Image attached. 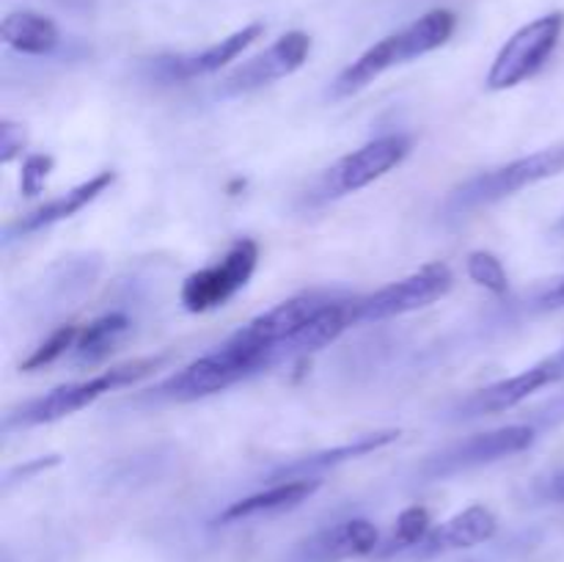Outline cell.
<instances>
[{
  "label": "cell",
  "mask_w": 564,
  "mask_h": 562,
  "mask_svg": "<svg viewBox=\"0 0 564 562\" xmlns=\"http://www.w3.org/2000/svg\"><path fill=\"white\" fill-rule=\"evenodd\" d=\"M455 28L457 17L452 14L449 9L427 11V14L413 20L411 25H405L402 31L389 33V36L380 39L378 44L364 50L350 66H345V69L339 72V77H336L334 86H330V94H334V97H350V94L361 91L369 83L378 80L383 72L444 47L452 39V33H455Z\"/></svg>",
  "instance_id": "6da1fadb"
},
{
  "label": "cell",
  "mask_w": 564,
  "mask_h": 562,
  "mask_svg": "<svg viewBox=\"0 0 564 562\" xmlns=\"http://www.w3.org/2000/svg\"><path fill=\"white\" fill-rule=\"evenodd\" d=\"M264 367H273V356L264 347L251 345V342L231 334L218 350L196 358L187 367H182L180 372L160 380L152 389V397L169 402L204 400V397L218 395V391L229 389L237 380L248 378V375L259 372Z\"/></svg>",
  "instance_id": "7a4b0ae2"
},
{
  "label": "cell",
  "mask_w": 564,
  "mask_h": 562,
  "mask_svg": "<svg viewBox=\"0 0 564 562\" xmlns=\"http://www.w3.org/2000/svg\"><path fill=\"white\" fill-rule=\"evenodd\" d=\"M163 356L154 358H135V361L116 364V367L105 369V372L94 375V378L75 380V383H64L58 389L47 391V395L36 397V400L22 402L17 411H11L6 417V430L14 428H39V424H53L61 419L72 417V413L83 411L91 402H97L99 397H105L108 391L121 389V386H130L135 380L147 378L149 372L163 364Z\"/></svg>",
  "instance_id": "3957f363"
},
{
  "label": "cell",
  "mask_w": 564,
  "mask_h": 562,
  "mask_svg": "<svg viewBox=\"0 0 564 562\" xmlns=\"http://www.w3.org/2000/svg\"><path fill=\"white\" fill-rule=\"evenodd\" d=\"M564 174V143L556 147L540 149V152L518 158L512 163L499 165L494 171H482V174L471 176L463 182L460 187L449 193L446 198V209L449 213H471V209L490 207L496 202L516 196V193L527 191V187L540 185L545 180Z\"/></svg>",
  "instance_id": "277c9868"
},
{
  "label": "cell",
  "mask_w": 564,
  "mask_h": 562,
  "mask_svg": "<svg viewBox=\"0 0 564 562\" xmlns=\"http://www.w3.org/2000/svg\"><path fill=\"white\" fill-rule=\"evenodd\" d=\"M562 31L564 11H551V14L538 17L529 25L518 28L494 58L485 86L490 91H507V88L521 86L529 77L538 75L560 44Z\"/></svg>",
  "instance_id": "5b68a950"
},
{
  "label": "cell",
  "mask_w": 564,
  "mask_h": 562,
  "mask_svg": "<svg viewBox=\"0 0 564 562\" xmlns=\"http://www.w3.org/2000/svg\"><path fill=\"white\" fill-rule=\"evenodd\" d=\"M452 284H455V279H452L449 264L430 262L419 268L416 273L391 281V284L352 301V320H356V325L380 323V320L419 312V309H427L435 301H441L452 290Z\"/></svg>",
  "instance_id": "8992f818"
},
{
  "label": "cell",
  "mask_w": 564,
  "mask_h": 562,
  "mask_svg": "<svg viewBox=\"0 0 564 562\" xmlns=\"http://www.w3.org/2000/svg\"><path fill=\"white\" fill-rule=\"evenodd\" d=\"M257 264L259 246L253 240H248V237H240V240L231 242L224 259L187 275L180 290L182 306L193 314L224 306V303H229L251 281Z\"/></svg>",
  "instance_id": "52a82bcc"
},
{
  "label": "cell",
  "mask_w": 564,
  "mask_h": 562,
  "mask_svg": "<svg viewBox=\"0 0 564 562\" xmlns=\"http://www.w3.org/2000/svg\"><path fill=\"white\" fill-rule=\"evenodd\" d=\"M538 439V428L529 424H507V428L490 430V433H477L466 441L446 446L438 455L427 457L422 463V474L427 479L455 477V474L468 472V468L490 466L505 457L518 455V452L529 450Z\"/></svg>",
  "instance_id": "ba28073f"
},
{
  "label": "cell",
  "mask_w": 564,
  "mask_h": 562,
  "mask_svg": "<svg viewBox=\"0 0 564 562\" xmlns=\"http://www.w3.org/2000/svg\"><path fill=\"white\" fill-rule=\"evenodd\" d=\"M411 138L400 136V132L364 143L361 149L345 154L330 169H325L323 180H319V193L323 198H339L364 191L372 182L383 180L397 165H402V160L411 154Z\"/></svg>",
  "instance_id": "9c48e42d"
},
{
  "label": "cell",
  "mask_w": 564,
  "mask_h": 562,
  "mask_svg": "<svg viewBox=\"0 0 564 562\" xmlns=\"http://www.w3.org/2000/svg\"><path fill=\"white\" fill-rule=\"evenodd\" d=\"M308 53H312V36L308 33H284L268 50H262V53L248 58L242 66H237L235 72H229L218 91L224 97H240V94L259 91V88L270 86V83L295 75L308 61Z\"/></svg>",
  "instance_id": "30bf717a"
},
{
  "label": "cell",
  "mask_w": 564,
  "mask_h": 562,
  "mask_svg": "<svg viewBox=\"0 0 564 562\" xmlns=\"http://www.w3.org/2000/svg\"><path fill=\"white\" fill-rule=\"evenodd\" d=\"M564 378V347L556 350L554 356L543 358L534 367L523 369V372L512 375V378L490 383L485 389L474 391L471 397L460 402L457 408V419H474V417H494V413H505L527 402L534 391L545 389V386L560 383Z\"/></svg>",
  "instance_id": "8fae6325"
},
{
  "label": "cell",
  "mask_w": 564,
  "mask_h": 562,
  "mask_svg": "<svg viewBox=\"0 0 564 562\" xmlns=\"http://www.w3.org/2000/svg\"><path fill=\"white\" fill-rule=\"evenodd\" d=\"M328 298L330 295H319V292H303V295H295L290 301L279 303V306L268 309V312L253 317L251 323H246L235 334L240 339L251 342V345L264 347L275 364L281 361V350L301 334L303 325L328 303Z\"/></svg>",
  "instance_id": "7c38bea8"
},
{
  "label": "cell",
  "mask_w": 564,
  "mask_h": 562,
  "mask_svg": "<svg viewBox=\"0 0 564 562\" xmlns=\"http://www.w3.org/2000/svg\"><path fill=\"white\" fill-rule=\"evenodd\" d=\"M378 545V527L372 521H367V518H350V521L325 527L319 532L303 538L290 551L286 562H345L372 554Z\"/></svg>",
  "instance_id": "4fadbf2b"
},
{
  "label": "cell",
  "mask_w": 564,
  "mask_h": 562,
  "mask_svg": "<svg viewBox=\"0 0 564 562\" xmlns=\"http://www.w3.org/2000/svg\"><path fill=\"white\" fill-rule=\"evenodd\" d=\"M499 529V518L490 507L471 505L452 516L449 521L438 523L430 529L427 538L416 545L419 560H430V556L449 554V551H466L474 545L488 543Z\"/></svg>",
  "instance_id": "5bb4252c"
},
{
  "label": "cell",
  "mask_w": 564,
  "mask_h": 562,
  "mask_svg": "<svg viewBox=\"0 0 564 562\" xmlns=\"http://www.w3.org/2000/svg\"><path fill=\"white\" fill-rule=\"evenodd\" d=\"M319 485H323L319 479H281V483H270L264 490L231 501L215 523L229 527V523H242L253 521V518H270L279 516V512L295 510V507H301L303 501H308L317 494Z\"/></svg>",
  "instance_id": "9a60e30c"
},
{
  "label": "cell",
  "mask_w": 564,
  "mask_h": 562,
  "mask_svg": "<svg viewBox=\"0 0 564 562\" xmlns=\"http://www.w3.org/2000/svg\"><path fill=\"white\" fill-rule=\"evenodd\" d=\"M400 435H402V430H394V428L375 430V433H364V435H358V439L347 441V444L330 446V450L314 452V455L301 457V461L284 463V466L275 468V472L270 474V483H281V479H317V474L325 472V468H334V466H341V463H347V461H358V457L372 455V452L394 444Z\"/></svg>",
  "instance_id": "2e32d148"
},
{
  "label": "cell",
  "mask_w": 564,
  "mask_h": 562,
  "mask_svg": "<svg viewBox=\"0 0 564 562\" xmlns=\"http://www.w3.org/2000/svg\"><path fill=\"white\" fill-rule=\"evenodd\" d=\"M264 33L262 22H251V25L240 28L231 36L220 39V42L209 44L207 50L193 55H176V58H163L160 66H163L165 77L169 80H193V77L213 75V72H220L226 64L237 58V55L246 53L253 42Z\"/></svg>",
  "instance_id": "e0dca14e"
},
{
  "label": "cell",
  "mask_w": 564,
  "mask_h": 562,
  "mask_svg": "<svg viewBox=\"0 0 564 562\" xmlns=\"http://www.w3.org/2000/svg\"><path fill=\"white\" fill-rule=\"evenodd\" d=\"M113 182H116L113 171H99V174L91 176V180L80 182V185L72 187V191L61 193V196L50 198V202L39 204V207L31 209L28 215H22L20 220L11 224L9 235H33V231L44 229V226H53L58 224V220L72 218V215L86 209L91 202H97V198L113 185Z\"/></svg>",
  "instance_id": "ac0fdd59"
},
{
  "label": "cell",
  "mask_w": 564,
  "mask_h": 562,
  "mask_svg": "<svg viewBox=\"0 0 564 562\" xmlns=\"http://www.w3.org/2000/svg\"><path fill=\"white\" fill-rule=\"evenodd\" d=\"M0 36L22 55H50L61 44V31L50 17L39 11H11L3 17Z\"/></svg>",
  "instance_id": "d6986e66"
},
{
  "label": "cell",
  "mask_w": 564,
  "mask_h": 562,
  "mask_svg": "<svg viewBox=\"0 0 564 562\" xmlns=\"http://www.w3.org/2000/svg\"><path fill=\"white\" fill-rule=\"evenodd\" d=\"M127 328H130V320L121 312H110L91 320L86 328H80V336H77L75 342V350H72L75 353V361L94 364L99 361V358H105L113 350L116 342L127 334Z\"/></svg>",
  "instance_id": "ffe728a7"
},
{
  "label": "cell",
  "mask_w": 564,
  "mask_h": 562,
  "mask_svg": "<svg viewBox=\"0 0 564 562\" xmlns=\"http://www.w3.org/2000/svg\"><path fill=\"white\" fill-rule=\"evenodd\" d=\"M433 529V521H430L427 507H408V510L400 512L394 529H391V538L386 540L383 554H394V551L416 549L424 538Z\"/></svg>",
  "instance_id": "44dd1931"
},
{
  "label": "cell",
  "mask_w": 564,
  "mask_h": 562,
  "mask_svg": "<svg viewBox=\"0 0 564 562\" xmlns=\"http://www.w3.org/2000/svg\"><path fill=\"white\" fill-rule=\"evenodd\" d=\"M468 279L477 287H485L494 295H505L510 290V275H507L505 264L496 253L490 251H471L466 259Z\"/></svg>",
  "instance_id": "7402d4cb"
},
{
  "label": "cell",
  "mask_w": 564,
  "mask_h": 562,
  "mask_svg": "<svg viewBox=\"0 0 564 562\" xmlns=\"http://www.w3.org/2000/svg\"><path fill=\"white\" fill-rule=\"evenodd\" d=\"M77 336H80V328H77V325H61V328H55L53 334L22 361V372H33V369H42L47 367V364L58 361L66 350H75Z\"/></svg>",
  "instance_id": "603a6c76"
},
{
  "label": "cell",
  "mask_w": 564,
  "mask_h": 562,
  "mask_svg": "<svg viewBox=\"0 0 564 562\" xmlns=\"http://www.w3.org/2000/svg\"><path fill=\"white\" fill-rule=\"evenodd\" d=\"M53 165H55L53 154H31V158L22 163V174H20L22 193H25V196H36V193H42Z\"/></svg>",
  "instance_id": "cb8c5ba5"
},
{
  "label": "cell",
  "mask_w": 564,
  "mask_h": 562,
  "mask_svg": "<svg viewBox=\"0 0 564 562\" xmlns=\"http://www.w3.org/2000/svg\"><path fill=\"white\" fill-rule=\"evenodd\" d=\"M22 149H25V130L20 125L3 121V127H0V160L11 163L17 154H22Z\"/></svg>",
  "instance_id": "d4e9b609"
},
{
  "label": "cell",
  "mask_w": 564,
  "mask_h": 562,
  "mask_svg": "<svg viewBox=\"0 0 564 562\" xmlns=\"http://www.w3.org/2000/svg\"><path fill=\"white\" fill-rule=\"evenodd\" d=\"M532 306L538 309V312H560V309H564V273L556 275L554 281H549V284L534 295Z\"/></svg>",
  "instance_id": "484cf974"
},
{
  "label": "cell",
  "mask_w": 564,
  "mask_h": 562,
  "mask_svg": "<svg viewBox=\"0 0 564 562\" xmlns=\"http://www.w3.org/2000/svg\"><path fill=\"white\" fill-rule=\"evenodd\" d=\"M534 428H560L564 424V391H560L556 397H551L545 406H540L534 411Z\"/></svg>",
  "instance_id": "4316f807"
},
{
  "label": "cell",
  "mask_w": 564,
  "mask_h": 562,
  "mask_svg": "<svg viewBox=\"0 0 564 562\" xmlns=\"http://www.w3.org/2000/svg\"><path fill=\"white\" fill-rule=\"evenodd\" d=\"M545 499L564 501V472L556 474L554 479H549V485H545Z\"/></svg>",
  "instance_id": "83f0119b"
},
{
  "label": "cell",
  "mask_w": 564,
  "mask_h": 562,
  "mask_svg": "<svg viewBox=\"0 0 564 562\" xmlns=\"http://www.w3.org/2000/svg\"><path fill=\"white\" fill-rule=\"evenodd\" d=\"M556 229H560V231H564V220H560V226H556Z\"/></svg>",
  "instance_id": "f1b7e54d"
}]
</instances>
